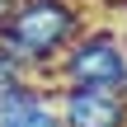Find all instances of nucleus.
Returning <instances> with one entry per match:
<instances>
[{"label":"nucleus","mask_w":127,"mask_h":127,"mask_svg":"<svg viewBox=\"0 0 127 127\" xmlns=\"http://www.w3.org/2000/svg\"><path fill=\"white\" fill-rule=\"evenodd\" d=\"M61 127H127V99L104 90H61Z\"/></svg>","instance_id":"nucleus-3"},{"label":"nucleus","mask_w":127,"mask_h":127,"mask_svg":"<svg viewBox=\"0 0 127 127\" xmlns=\"http://www.w3.org/2000/svg\"><path fill=\"white\" fill-rule=\"evenodd\" d=\"M19 80H24V71H19V66L5 57V52H0V94H5L9 85H19Z\"/></svg>","instance_id":"nucleus-5"},{"label":"nucleus","mask_w":127,"mask_h":127,"mask_svg":"<svg viewBox=\"0 0 127 127\" xmlns=\"http://www.w3.org/2000/svg\"><path fill=\"white\" fill-rule=\"evenodd\" d=\"M80 33H85V14L71 0H14V9L0 24V52L28 75L57 66Z\"/></svg>","instance_id":"nucleus-1"},{"label":"nucleus","mask_w":127,"mask_h":127,"mask_svg":"<svg viewBox=\"0 0 127 127\" xmlns=\"http://www.w3.org/2000/svg\"><path fill=\"white\" fill-rule=\"evenodd\" d=\"M61 90H104L127 99V42L118 28H85L57 61Z\"/></svg>","instance_id":"nucleus-2"},{"label":"nucleus","mask_w":127,"mask_h":127,"mask_svg":"<svg viewBox=\"0 0 127 127\" xmlns=\"http://www.w3.org/2000/svg\"><path fill=\"white\" fill-rule=\"evenodd\" d=\"M0 127H61L57 104L33 90V80H19L0 94Z\"/></svg>","instance_id":"nucleus-4"}]
</instances>
